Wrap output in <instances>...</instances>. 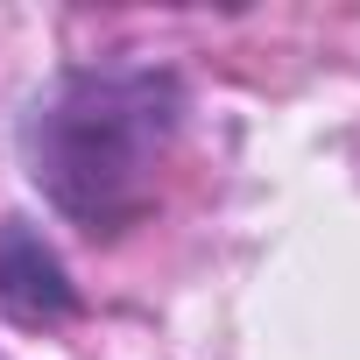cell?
Instances as JSON below:
<instances>
[{
    "label": "cell",
    "instance_id": "obj_1",
    "mask_svg": "<svg viewBox=\"0 0 360 360\" xmlns=\"http://www.w3.org/2000/svg\"><path fill=\"white\" fill-rule=\"evenodd\" d=\"M184 127V85L155 64L57 71L22 113L29 184L92 240H120L155 212L162 162Z\"/></svg>",
    "mask_w": 360,
    "mask_h": 360
},
{
    "label": "cell",
    "instance_id": "obj_2",
    "mask_svg": "<svg viewBox=\"0 0 360 360\" xmlns=\"http://www.w3.org/2000/svg\"><path fill=\"white\" fill-rule=\"evenodd\" d=\"M0 311H8L15 325H71L78 318V290L57 262V248L29 226V219H8L0 226Z\"/></svg>",
    "mask_w": 360,
    "mask_h": 360
}]
</instances>
